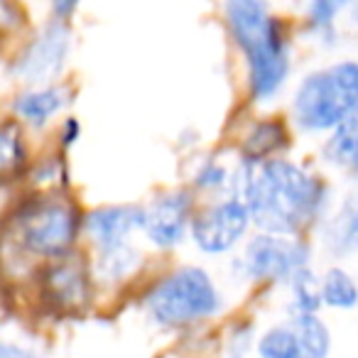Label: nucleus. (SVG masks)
<instances>
[{
  "mask_svg": "<svg viewBox=\"0 0 358 358\" xmlns=\"http://www.w3.org/2000/svg\"><path fill=\"white\" fill-rule=\"evenodd\" d=\"M241 199L265 234L297 236L322 216L327 187L302 164L273 157L250 164Z\"/></svg>",
  "mask_w": 358,
  "mask_h": 358,
  "instance_id": "obj_1",
  "label": "nucleus"
},
{
  "mask_svg": "<svg viewBox=\"0 0 358 358\" xmlns=\"http://www.w3.org/2000/svg\"><path fill=\"white\" fill-rule=\"evenodd\" d=\"M224 13L231 37L245 57L250 96L268 103L289 76V50L280 20L265 0H226Z\"/></svg>",
  "mask_w": 358,
  "mask_h": 358,
  "instance_id": "obj_2",
  "label": "nucleus"
},
{
  "mask_svg": "<svg viewBox=\"0 0 358 358\" xmlns=\"http://www.w3.org/2000/svg\"><path fill=\"white\" fill-rule=\"evenodd\" d=\"M358 110V62L341 59L299 81L292 118L307 133H334Z\"/></svg>",
  "mask_w": 358,
  "mask_h": 358,
  "instance_id": "obj_3",
  "label": "nucleus"
},
{
  "mask_svg": "<svg viewBox=\"0 0 358 358\" xmlns=\"http://www.w3.org/2000/svg\"><path fill=\"white\" fill-rule=\"evenodd\" d=\"M145 307L162 327H189L219 312L221 292L206 270L187 265L155 282L145 294Z\"/></svg>",
  "mask_w": 358,
  "mask_h": 358,
  "instance_id": "obj_4",
  "label": "nucleus"
},
{
  "mask_svg": "<svg viewBox=\"0 0 358 358\" xmlns=\"http://www.w3.org/2000/svg\"><path fill=\"white\" fill-rule=\"evenodd\" d=\"M15 238L27 253L62 258L79 236V211L62 196H37L17 209L13 219Z\"/></svg>",
  "mask_w": 358,
  "mask_h": 358,
  "instance_id": "obj_5",
  "label": "nucleus"
},
{
  "mask_svg": "<svg viewBox=\"0 0 358 358\" xmlns=\"http://www.w3.org/2000/svg\"><path fill=\"white\" fill-rule=\"evenodd\" d=\"M309 263V245L294 236L260 234L248 241L238 268L255 282H289Z\"/></svg>",
  "mask_w": 358,
  "mask_h": 358,
  "instance_id": "obj_6",
  "label": "nucleus"
},
{
  "mask_svg": "<svg viewBox=\"0 0 358 358\" xmlns=\"http://www.w3.org/2000/svg\"><path fill=\"white\" fill-rule=\"evenodd\" d=\"M331 334L317 314H289L258 341L260 358H329Z\"/></svg>",
  "mask_w": 358,
  "mask_h": 358,
  "instance_id": "obj_7",
  "label": "nucleus"
},
{
  "mask_svg": "<svg viewBox=\"0 0 358 358\" xmlns=\"http://www.w3.org/2000/svg\"><path fill=\"white\" fill-rule=\"evenodd\" d=\"M250 221H253V216H250L248 204L241 196H226V199L214 201V204L196 211L192 219L189 234L201 253L219 255L229 253L234 245L241 243Z\"/></svg>",
  "mask_w": 358,
  "mask_h": 358,
  "instance_id": "obj_8",
  "label": "nucleus"
},
{
  "mask_svg": "<svg viewBox=\"0 0 358 358\" xmlns=\"http://www.w3.org/2000/svg\"><path fill=\"white\" fill-rule=\"evenodd\" d=\"M192 199L187 192H167L143 206V234L157 248H174L192 229Z\"/></svg>",
  "mask_w": 358,
  "mask_h": 358,
  "instance_id": "obj_9",
  "label": "nucleus"
},
{
  "mask_svg": "<svg viewBox=\"0 0 358 358\" xmlns=\"http://www.w3.org/2000/svg\"><path fill=\"white\" fill-rule=\"evenodd\" d=\"M66 55H69V30L64 27V20H57L30 42V47L17 59L15 71L27 84H50L62 71Z\"/></svg>",
  "mask_w": 358,
  "mask_h": 358,
  "instance_id": "obj_10",
  "label": "nucleus"
},
{
  "mask_svg": "<svg viewBox=\"0 0 358 358\" xmlns=\"http://www.w3.org/2000/svg\"><path fill=\"white\" fill-rule=\"evenodd\" d=\"M45 297L55 304L59 312H74L81 309L91 297L89 270L81 260H74L69 253L57 258V263L45 273Z\"/></svg>",
  "mask_w": 358,
  "mask_h": 358,
  "instance_id": "obj_11",
  "label": "nucleus"
},
{
  "mask_svg": "<svg viewBox=\"0 0 358 358\" xmlns=\"http://www.w3.org/2000/svg\"><path fill=\"white\" fill-rule=\"evenodd\" d=\"M86 234L96 250H108L130 243V234L143 229V206H101L84 221Z\"/></svg>",
  "mask_w": 358,
  "mask_h": 358,
  "instance_id": "obj_12",
  "label": "nucleus"
},
{
  "mask_svg": "<svg viewBox=\"0 0 358 358\" xmlns=\"http://www.w3.org/2000/svg\"><path fill=\"white\" fill-rule=\"evenodd\" d=\"M66 103V91L59 86H35V89L25 91L15 99L13 110L17 118H22L25 123L42 128L50 123V118H55Z\"/></svg>",
  "mask_w": 358,
  "mask_h": 358,
  "instance_id": "obj_13",
  "label": "nucleus"
},
{
  "mask_svg": "<svg viewBox=\"0 0 358 358\" xmlns=\"http://www.w3.org/2000/svg\"><path fill=\"white\" fill-rule=\"evenodd\" d=\"M324 243L336 255L358 253V194L346 196L336 214L327 221Z\"/></svg>",
  "mask_w": 358,
  "mask_h": 358,
  "instance_id": "obj_14",
  "label": "nucleus"
},
{
  "mask_svg": "<svg viewBox=\"0 0 358 358\" xmlns=\"http://www.w3.org/2000/svg\"><path fill=\"white\" fill-rule=\"evenodd\" d=\"M324 155L336 167L358 174V110L334 130L324 145Z\"/></svg>",
  "mask_w": 358,
  "mask_h": 358,
  "instance_id": "obj_15",
  "label": "nucleus"
},
{
  "mask_svg": "<svg viewBox=\"0 0 358 358\" xmlns=\"http://www.w3.org/2000/svg\"><path fill=\"white\" fill-rule=\"evenodd\" d=\"M351 8H358V0H307V25L312 35L329 45L336 37L338 15Z\"/></svg>",
  "mask_w": 358,
  "mask_h": 358,
  "instance_id": "obj_16",
  "label": "nucleus"
},
{
  "mask_svg": "<svg viewBox=\"0 0 358 358\" xmlns=\"http://www.w3.org/2000/svg\"><path fill=\"white\" fill-rule=\"evenodd\" d=\"M285 143H287V133H285L282 123H273V120L258 123L243 143L245 162L260 164L265 159H273L270 155H275L280 148H285Z\"/></svg>",
  "mask_w": 358,
  "mask_h": 358,
  "instance_id": "obj_17",
  "label": "nucleus"
},
{
  "mask_svg": "<svg viewBox=\"0 0 358 358\" xmlns=\"http://www.w3.org/2000/svg\"><path fill=\"white\" fill-rule=\"evenodd\" d=\"M289 314H317L319 307L324 304L322 299V280L309 268L299 270L292 280H289Z\"/></svg>",
  "mask_w": 358,
  "mask_h": 358,
  "instance_id": "obj_18",
  "label": "nucleus"
},
{
  "mask_svg": "<svg viewBox=\"0 0 358 358\" xmlns=\"http://www.w3.org/2000/svg\"><path fill=\"white\" fill-rule=\"evenodd\" d=\"M322 299L327 307L353 309L358 307V285L346 270L331 268L322 278Z\"/></svg>",
  "mask_w": 358,
  "mask_h": 358,
  "instance_id": "obj_19",
  "label": "nucleus"
},
{
  "mask_svg": "<svg viewBox=\"0 0 358 358\" xmlns=\"http://www.w3.org/2000/svg\"><path fill=\"white\" fill-rule=\"evenodd\" d=\"M140 265V253L130 243L115 245L108 250H99V275L106 282L125 280Z\"/></svg>",
  "mask_w": 358,
  "mask_h": 358,
  "instance_id": "obj_20",
  "label": "nucleus"
},
{
  "mask_svg": "<svg viewBox=\"0 0 358 358\" xmlns=\"http://www.w3.org/2000/svg\"><path fill=\"white\" fill-rule=\"evenodd\" d=\"M0 157H3L0 164L6 174L20 172V167L25 164V143H22V133L15 123H6L0 133Z\"/></svg>",
  "mask_w": 358,
  "mask_h": 358,
  "instance_id": "obj_21",
  "label": "nucleus"
},
{
  "mask_svg": "<svg viewBox=\"0 0 358 358\" xmlns=\"http://www.w3.org/2000/svg\"><path fill=\"white\" fill-rule=\"evenodd\" d=\"M81 0H52V10H55L57 20H69L74 10L79 8Z\"/></svg>",
  "mask_w": 358,
  "mask_h": 358,
  "instance_id": "obj_22",
  "label": "nucleus"
},
{
  "mask_svg": "<svg viewBox=\"0 0 358 358\" xmlns=\"http://www.w3.org/2000/svg\"><path fill=\"white\" fill-rule=\"evenodd\" d=\"M0 358H40V356H37L35 351H30V348L6 341L3 346H0Z\"/></svg>",
  "mask_w": 358,
  "mask_h": 358,
  "instance_id": "obj_23",
  "label": "nucleus"
},
{
  "mask_svg": "<svg viewBox=\"0 0 358 358\" xmlns=\"http://www.w3.org/2000/svg\"><path fill=\"white\" fill-rule=\"evenodd\" d=\"M79 123H76L74 118H69L64 123V128H62V140H64V145H71L74 140H79Z\"/></svg>",
  "mask_w": 358,
  "mask_h": 358,
  "instance_id": "obj_24",
  "label": "nucleus"
}]
</instances>
